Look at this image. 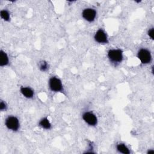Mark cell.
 I'll return each instance as SVG.
<instances>
[{
  "mask_svg": "<svg viewBox=\"0 0 154 154\" xmlns=\"http://www.w3.org/2000/svg\"><path fill=\"white\" fill-rule=\"evenodd\" d=\"M83 18L88 22H93L96 16V11L94 9L91 8H85L82 13Z\"/></svg>",
  "mask_w": 154,
  "mask_h": 154,
  "instance_id": "5",
  "label": "cell"
},
{
  "mask_svg": "<svg viewBox=\"0 0 154 154\" xmlns=\"http://www.w3.org/2000/svg\"><path fill=\"white\" fill-rule=\"evenodd\" d=\"M20 92L26 98H32L34 96L33 90L29 88L26 87H22L20 88Z\"/></svg>",
  "mask_w": 154,
  "mask_h": 154,
  "instance_id": "8",
  "label": "cell"
},
{
  "mask_svg": "<svg viewBox=\"0 0 154 154\" xmlns=\"http://www.w3.org/2000/svg\"><path fill=\"white\" fill-rule=\"evenodd\" d=\"M82 119L90 126H95L97 123L96 116L91 112H85L82 115Z\"/></svg>",
  "mask_w": 154,
  "mask_h": 154,
  "instance_id": "6",
  "label": "cell"
},
{
  "mask_svg": "<svg viewBox=\"0 0 154 154\" xmlns=\"http://www.w3.org/2000/svg\"><path fill=\"white\" fill-rule=\"evenodd\" d=\"M49 85L51 90L54 92H59L63 90V85L61 80L56 77H52L50 78Z\"/></svg>",
  "mask_w": 154,
  "mask_h": 154,
  "instance_id": "3",
  "label": "cell"
},
{
  "mask_svg": "<svg viewBox=\"0 0 154 154\" xmlns=\"http://www.w3.org/2000/svg\"><path fill=\"white\" fill-rule=\"evenodd\" d=\"M148 35H149V37H150L152 39H153V28H150V29L148 31Z\"/></svg>",
  "mask_w": 154,
  "mask_h": 154,
  "instance_id": "15",
  "label": "cell"
},
{
  "mask_svg": "<svg viewBox=\"0 0 154 154\" xmlns=\"http://www.w3.org/2000/svg\"><path fill=\"white\" fill-rule=\"evenodd\" d=\"M94 38L95 41L99 43L105 44L108 42L107 35L105 31L102 29H99L96 31Z\"/></svg>",
  "mask_w": 154,
  "mask_h": 154,
  "instance_id": "7",
  "label": "cell"
},
{
  "mask_svg": "<svg viewBox=\"0 0 154 154\" xmlns=\"http://www.w3.org/2000/svg\"><path fill=\"white\" fill-rule=\"evenodd\" d=\"M138 58L143 64H148L152 60L151 54L146 49H141L138 52Z\"/></svg>",
  "mask_w": 154,
  "mask_h": 154,
  "instance_id": "4",
  "label": "cell"
},
{
  "mask_svg": "<svg viewBox=\"0 0 154 154\" xmlns=\"http://www.w3.org/2000/svg\"><path fill=\"white\" fill-rule=\"evenodd\" d=\"M6 127L13 131H16L19 128V122L18 119L15 116H8L5 122Z\"/></svg>",
  "mask_w": 154,
  "mask_h": 154,
  "instance_id": "1",
  "label": "cell"
},
{
  "mask_svg": "<svg viewBox=\"0 0 154 154\" xmlns=\"http://www.w3.org/2000/svg\"><path fill=\"white\" fill-rule=\"evenodd\" d=\"M39 68L42 71H46L48 69V64L47 63V62L45 61H42L40 62V66H39Z\"/></svg>",
  "mask_w": 154,
  "mask_h": 154,
  "instance_id": "13",
  "label": "cell"
},
{
  "mask_svg": "<svg viewBox=\"0 0 154 154\" xmlns=\"http://www.w3.org/2000/svg\"><path fill=\"white\" fill-rule=\"evenodd\" d=\"M117 149L119 152H121L122 153L128 154L130 153L129 149L126 147V146L122 143H120L117 145Z\"/></svg>",
  "mask_w": 154,
  "mask_h": 154,
  "instance_id": "11",
  "label": "cell"
},
{
  "mask_svg": "<svg viewBox=\"0 0 154 154\" xmlns=\"http://www.w3.org/2000/svg\"><path fill=\"white\" fill-rule=\"evenodd\" d=\"M0 66L1 67L7 66L8 64L9 59L7 54L2 50L0 52Z\"/></svg>",
  "mask_w": 154,
  "mask_h": 154,
  "instance_id": "9",
  "label": "cell"
},
{
  "mask_svg": "<svg viewBox=\"0 0 154 154\" xmlns=\"http://www.w3.org/2000/svg\"><path fill=\"white\" fill-rule=\"evenodd\" d=\"M147 153H154V151H153V150H150L148 151Z\"/></svg>",
  "mask_w": 154,
  "mask_h": 154,
  "instance_id": "16",
  "label": "cell"
},
{
  "mask_svg": "<svg viewBox=\"0 0 154 154\" xmlns=\"http://www.w3.org/2000/svg\"><path fill=\"white\" fill-rule=\"evenodd\" d=\"M39 125L46 129H49L51 128V124L50 123V122L49 121V120L46 118H43L39 122Z\"/></svg>",
  "mask_w": 154,
  "mask_h": 154,
  "instance_id": "10",
  "label": "cell"
},
{
  "mask_svg": "<svg viewBox=\"0 0 154 154\" xmlns=\"http://www.w3.org/2000/svg\"><path fill=\"white\" fill-rule=\"evenodd\" d=\"M7 108V106H6V104L3 102V101H1V104H0V109L1 111H4V110H5Z\"/></svg>",
  "mask_w": 154,
  "mask_h": 154,
  "instance_id": "14",
  "label": "cell"
},
{
  "mask_svg": "<svg viewBox=\"0 0 154 154\" xmlns=\"http://www.w3.org/2000/svg\"><path fill=\"white\" fill-rule=\"evenodd\" d=\"M109 60L114 63H120L123 60L122 51L118 49H110L108 52Z\"/></svg>",
  "mask_w": 154,
  "mask_h": 154,
  "instance_id": "2",
  "label": "cell"
},
{
  "mask_svg": "<svg viewBox=\"0 0 154 154\" xmlns=\"http://www.w3.org/2000/svg\"><path fill=\"white\" fill-rule=\"evenodd\" d=\"M0 15L1 18L3 19V20H4L5 21H8L10 19V13L6 10H1L0 12Z\"/></svg>",
  "mask_w": 154,
  "mask_h": 154,
  "instance_id": "12",
  "label": "cell"
}]
</instances>
